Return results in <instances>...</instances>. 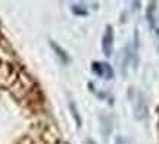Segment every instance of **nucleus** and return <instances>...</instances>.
I'll return each instance as SVG.
<instances>
[{
    "label": "nucleus",
    "instance_id": "39448f33",
    "mask_svg": "<svg viewBox=\"0 0 159 144\" xmlns=\"http://www.w3.org/2000/svg\"><path fill=\"white\" fill-rule=\"evenodd\" d=\"M69 109H71V113H72V118H74L75 124H77V127H81V118H80L78 110H77V107H75V104L72 103V102L69 103Z\"/></svg>",
    "mask_w": 159,
    "mask_h": 144
},
{
    "label": "nucleus",
    "instance_id": "0eeeda50",
    "mask_svg": "<svg viewBox=\"0 0 159 144\" xmlns=\"http://www.w3.org/2000/svg\"><path fill=\"white\" fill-rule=\"evenodd\" d=\"M115 144H128V141H127L124 137H116V140H115Z\"/></svg>",
    "mask_w": 159,
    "mask_h": 144
},
{
    "label": "nucleus",
    "instance_id": "423d86ee",
    "mask_svg": "<svg viewBox=\"0 0 159 144\" xmlns=\"http://www.w3.org/2000/svg\"><path fill=\"white\" fill-rule=\"evenodd\" d=\"M72 12H74L75 15H87V11L84 9V6L74 5V6H72Z\"/></svg>",
    "mask_w": 159,
    "mask_h": 144
},
{
    "label": "nucleus",
    "instance_id": "7ed1b4c3",
    "mask_svg": "<svg viewBox=\"0 0 159 144\" xmlns=\"http://www.w3.org/2000/svg\"><path fill=\"white\" fill-rule=\"evenodd\" d=\"M112 47H114V31H112V27L108 25L102 38V50L105 56H108V58L112 56Z\"/></svg>",
    "mask_w": 159,
    "mask_h": 144
},
{
    "label": "nucleus",
    "instance_id": "f257e3e1",
    "mask_svg": "<svg viewBox=\"0 0 159 144\" xmlns=\"http://www.w3.org/2000/svg\"><path fill=\"white\" fill-rule=\"evenodd\" d=\"M134 116L136 119H144L148 116V103L143 93H136L134 98Z\"/></svg>",
    "mask_w": 159,
    "mask_h": 144
},
{
    "label": "nucleus",
    "instance_id": "f03ea898",
    "mask_svg": "<svg viewBox=\"0 0 159 144\" xmlns=\"http://www.w3.org/2000/svg\"><path fill=\"white\" fill-rule=\"evenodd\" d=\"M91 69L97 76H102L106 80H112L114 78V69L109 63H103V62H94L91 65Z\"/></svg>",
    "mask_w": 159,
    "mask_h": 144
},
{
    "label": "nucleus",
    "instance_id": "20e7f679",
    "mask_svg": "<svg viewBox=\"0 0 159 144\" xmlns=\"http://www.w3.org/2000/svg\"><path fill=\"white\" fill-rule=\"evenodd\" d=\"M50 47L53 49V52L57 55V58L62 60V63H69V62H71V59H69L68 53L65 52V50H63V49L59 46V44H56L55 41H50Z\"/></svg>",
    "mask_w": 159,
    "mask_h": 144
}]
</instances>
